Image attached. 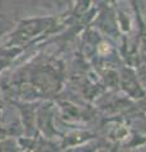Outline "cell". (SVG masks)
<instances>
[]
</instances>
